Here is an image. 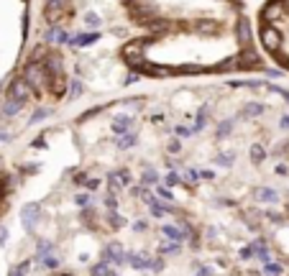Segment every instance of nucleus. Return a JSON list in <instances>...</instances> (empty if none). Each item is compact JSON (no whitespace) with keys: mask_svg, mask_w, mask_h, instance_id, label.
Returning a JSON list of instances; mask_svg holds the SVG:
<instances>
[{"mask_svg":"<svg viewBox=\"0 0 289 276\" xmlns=\"http://www.w3.org/2000/svg\"><path fill=\"white\" fill-rule=\"evenodd\" d=\"M197 179H200V172H194V169H187V172H185V182L197 184Z\"/></svg>","mask_w":289,"mask_h":276,"instance_id":"9b49d317","label":"nucleus"},{"mask_svg":"<svg viewBox=\"0 0 289 276\" xmlns=\"http://www.w3.org/2000/svg\"><path fill=\"white\" fill-rule=\"evenodd\" d=\"M200 276H210V269L207 266H200Z\"/></svg>","mask_w":289,"mask_h":276,"instance_id":"a211bd4d","label":"nucleus"},{"mask_svg":"<svg viewBox=\"0 0 289 276\" xmlns=\"http://www.w3.org/2000/svg\"><path fill=\"white\" fill-rule=\"evenodd\" d=\"M161 230H164V235H166V238H172V240H177V243H179V238H182V235H179V230H177L174 225H164Z\"/></svg>","mask_w":289,"mask_h":276,"instance_id":"1a4fd4ad","label":"nucleus"},{"mask_svg":"<svg viewBox=\"0 0 289 276\" xmlns=\"http://www.w3.org/2000/svg\"><path fill=\"white\" fill-rule=\"evenodd\" d=\"M105 261H113V264H126V253H120L118 245L105 248Z\"/></svg>","mask_w":289,"mask_h":276,"instance_id":"f03ea898","label":"nucleus"},{"mask_svg":"<svg viewBox=\"0 0 289 276\" xmlns=\"http://www.w3.org/2000/svg\"><path fill=\"white\" fill-rule=\"evenodd\" d=\"M108 184H110V192H120V189H123V182H120L118 172L115 174H108Z\"/></svg>","mask_w":289,"mask_h":276,"instance_id":"0eeeda50","label":"nucleus"},{"mask_svg":"<svg viewBox=\"0 0 289 276\" xmlns=\"http://www.w3.org/2000/svg\"><path fill=\"white\" fill-rule=\"evenodd\" d=\"M159 197H166V199H172V187H159Z\"/></svg>","mask_w":289,"mask_h":276,"instance_id":"2eb2a0df","label":"nucleus"},{"mask_svg":"<svg viewBox=\"0 0 289 276\" xmlns=\"http://www.w3.org/2000/svg\"><path fill=\"white\" fill-rule=\"evenodd\" d=\"M93 276H110V264H108V261L97 264V266L93 269Z\"/></svg>","mask_w":289,"mask_h":276,"instance_id":"6e6552de","label":"nucleus"},{"mask_svg":"<svg viewBox=\"0 0 289 276\" xmlns=\"http://www.w3.org/2000/svg\"><path fill=\"white\" fill-rule=\"evenodd\" d=\"M258 199H261V202H277L279 194L274 189H261V192H258Z\"/></svg>","mask_w":289,"mask_h":276,"instance_id":"423d86ee","label":"nucleus"},{"mask_svg":"<svg viewBox=\"0 0 289 276\" xmlns=\"http://www.w3.org/2000/svg\"><path fill=\"white\" fill-rule=\"evenodd\" d=\"M105 205H108V210L113 212V210H115V197H113V194H108V197H105Z\"/></svg>","mask_w":289,"mask_h":276,"instance_id":"dca6fc26","label":"nucleus"},{"mask_svg":"<svg viewBox=\"0 0 289 276\" xmlns=\"http://www.w3.org/2000/svg\"><path fill=\"white\" fill-rule=\"evenodd\" d=\"M159 177H156V172H154V169H146V172H144V184H154Z\"/></svg>","mask_w":289,"mask_h":276,"instance_id":"f8f14e48","label":"nucleus"},{"mask_svg":"<svg viewBox=\"0 0 289 276\" xmlns=\"http://www.w3.org/2000/svg\"><path fill=\"white\" fill-rule=\"evenodd\" d=\"M256 36L264 54L289 72V0H264L258 8Z\"/></svg>","mask_w":289,"mask_h":276,"instance_id":"f257e3e1","label":"nucleus"},{"mask_svg":"<svg viewBox=\"0 0 289 276\" xmlns=\"http://www.w3.org/2000/svg\"><path fill=\"white\" fill-rule=\"evenodd\" d=\"M177 182H179V174H177V172H169V174H166V187H174Z\"/></svg>","mask_w":289,"mask_h":276,"instance_id":"4468645a","label":"nucleus"},{"mask_svg":"<svg viewBox=\"0 0 289 276\" xmlns=\"http://www.w3.org/2000/svg\"><path fill=\"white\" fill-rule=\"evenodd\" d=\"M77 205H85V207H87V205H90V197H87V194H77Z\"/></svg>","mask_w":289,"mask_h":276,"instance_id":"f3484780","label":"nucleus"},{"mask_svg":"<svg viewBox=\"0 0 289 276\" xmlns=\"http://www.w3.org/2000/svg\"><path fill=\"white\" fill-rule=\"evenodd\" d=\"M41 261H44V266H47V269H56V266H59V261L51 258V256H44Z\"/></svg>","mask_w":289,"mask_h":276,"instance_id":"ddd939ff","label":"nucleus"},{"mask_svg":"<svg viewBox=\"0 0 289 276\" xmlns=\"http://www.w3.org/2000/svg\"><path fill=\"white\" fill-rule=\"evenodd\" d=\"M51 248H54V245H51L49 240H41V243H39V258H44V256H51Z\"/></svg>","mask_w":289,"mask_h":276,"instance_id":"9d476101","label":"nucleus"},{"mask_svg":"<svg viewBox=\"0 0 289 276\" xmlns=\"http://www.w3.org/2000/svg\"><path fill=\"white\" fill-rule=\"evenodd\" d=\"M126 261H131V266H136V269H148L151 266V261L144 258V256H126Z\"/></svg>","mask_w":289,"mask_h":276,"instance_id":"39448f33","label":"nucleus"},{"mask_svg":"<svg viewBox=\"0 0 289 276\" xmlns=\"http://www.w3.org/2000/svg\"><path fill=\"white\" fill-rule=\"evenodd\" d=\"M23 223H26V228H34V223L39 220V210H36V205H28L26 210H23Z\"/></svg>","mask_w":289,"mask_h":276,"instance_id":"7ed1b4c3","label":"nucleus"},{"mask_svg":"<svg viewBox=\"0 0 289 276\" xmlns=\"http://www.w3.org/2000/svg\"><path fill=\"white\" fill-rule=\"evenodd\" d=\"M264 274H266V276H284V266H282V264H274V261H266Z\"/></svg>","mask_w":289,"mask_h":276,"instance_id":"20e7f679","label":"nucleus"}]
</instances>
